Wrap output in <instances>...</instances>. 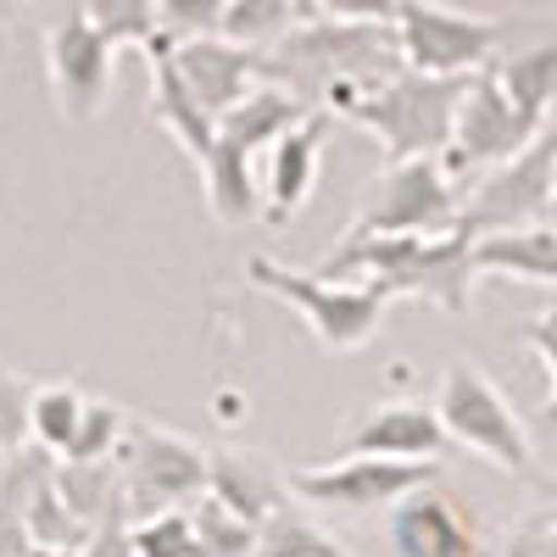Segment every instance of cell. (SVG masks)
<instances>
[{
  "label": "cell",
  "mask_w": 557,
  "mask_h": 557,
  "mask_svg": "<svg viewBox=\"0 0 557 557\" xmlns=\"http://www.w3.org/2000/svg\"><path fill=\"white\" fill-rule=\"evenodd\" d=\"M318 273L330 278H368L380 285L391 301H430L451 318L474 307V235L462 228H441V235H346L330 257L318 262Z\"/></svg>",
  "instance_id": "obj_1"
},
{
  "label": "cell",
  "mask_w": 557,
  "mask_h": 557,
  "mask_svg": "<svg viewBox=\"0 0 557 557\" xmlns=\"http://www.w3.org/2000/svg\"><path fill=\"white\" fill-rule=\"evenodd\" d=\"M401 67L391 23H346V17H296L273 45H262V78L296 89L307 107L323 101L330 84H380Z\"/></svg>",
  "instance_id": "obj_2"
},
{
  "label": "cell",
  "mask_w": 557,
  "mask_h": 557,
  "mask_svg": "<svg viewBox=\"0 0 557 557\" xmlns=\"http://www.w3.org/2000/svg\"><path fill=\"white\" fill-rule=\"evenodd\" d=\"M246 285L285 301L307 330L318 335L323 351H362L368 341L380 335L385 323V307L391 296L368 278H330V273H307V268H290V262H273L262 251L246 257Z\"/></svg>",
  "instance_id": "obj_3"
},
{
  "label": "cell",
  "mask_w": 557,
  "mask_h": 557,
  "mask_svg": "<svg viewBox=\"0 0 557 557\" xmlns=\"http://www.w3.org/2000/svg\"><path fill=\"white\" fill-rule=\"evenodd\" d=\"M469 73H418V67H396L380 84H368L362 96H351V107L341 112V123L368 128L385 146V157H441L451 139V117H457V96Z\"/></svg>",
  "instance_id": "obj_4"
},
{
  "label": "cell",
  "mask_w": 557,
  "mask_h": 557,
  "mask_svg": "<svg viewBox=\"0 0 557 557\" xmlns=\"http://www.w3.org/2000/svg\"><path fill=\"white\" fill-rule=\"evenodd\" d=\"M552 178H557V123L546 117L513 157L469 178V190L457 201V228L462 235H496V228L552 218Z\"/></svg>",
  "instance_id": "obj_5"
},
{
  "label": "cell",
  "mask_w": 557,
  "mask_h": 557,
  "mask_svg": "<svg viewBox=\"0 0 557 557\" xmlns=\"http://www.w3.org/2000/svg\"><path fill=\"white\" fill-rule=\"evenodd\" d=\"M435 412L457 446H469L474 457L496 462L507 474H530L535 469V446H530V430L519 407L507 401V391L480 374L474 362H451L441 374V391H435Z\"/></svg>",
  "instance_id": "obj_6"
},
{
  "label": "cell",
  "mask_w": 557,
  "mask_h": 557,
  "mask_svg": "<svg viewBox=\"0 0 557 557\" xmlns=\"http://www.w3.org/2000/svg\"><path fill=\"white\" fill-rule=\"evenodd\" d=\"M391 28H396L401 67H418V73H474V67H485L502 51V39L513 34L519 23L474 17V12L441 7V0H396Z\"/></svg>",
  "instance_id": "obj_7"
},
{
  "label": "cell",
  "mask_w": 557,
  "mask_h": 557,
  "mask_svg": "<svg viewBox=\"0 0 557 557\" xmlns=\"http://www.w3.org/2000/svg\"><path fill=\"white\" fill-rule=\"evenodd\" d=\"M462 184L441 157H396L351 218V235H441L457 228Z\"/></svg>",
  "instance_id": "obj_8"
},
{
  "label": "cell",
  "mask_w": 557,
  "mask_h": 557,
  "mask_svg": "<svg viewBox=\"0 0 557 557\" xmlns=\"http://www.w3.org/2000/svg\"><path fill=\"white\" fill-rule=\"evenodd\" d=\"M441 462L418 457H380V451H346L318 469H290L285 491L312 502V507H391L418 485H435Z\"/></svg>",
  "instance_id": "obj_9"
},
{
  "label": "cell",
  "mask_w": 557,
  "mask_h": 557,
  "mask_svg": "<svg viewBox=\"0 0 557 557\" xmlns=\"http://www.w3.org/2000/svg\"><path fill=\"white\" fill-rule=\"evenodd\" d=\"M123 462V491L139 507V519L157 513V507H178L184 496H201L207 491V446L162 430V424H134L128 418V435L112 451Z\"/></svg>",
  "instance_id": "obj_10"
},
{
  "label": "cell",
  "mask_w": 557,
  "mask_h": 557,
  "mask_svg": "<svg viewBox=\"0 0 557 557\" xmlns=\"http://www.w3.org/2000/svg\"><path fill=\"white\" fill-rule=\"evenodd\" d=\"M530 134H535V123L519 117V107L507 101V89L496 84V73L485 62V67L469 73V84H462V96H457V117H451V139H446L441 162L462 184V178L496 168L502 157H513Z\"/></svg>",
  "instance_id": "obj_11"
},
{
  "label": "cell",
  "mask_w": 557,
  "mask_h": 557,
  "mask_svg": "<svg viewBox=\"0 0 557 557\" xmlns=\"http://www.w3.org/2000/svg\"><path fill=\"white\" fill-rule=\"evenodd\" d=\"M112 73H117V45L89 28L84 12L57 17L45 28V78H51V96L67 123L101 117V107L112 96Z\"/></svg>",
  "instance_id": "obj_12"
},
{
  "label": "cell",
  "mask_w": 557,
  "mask_h": 557,
  "mask_svg": "<svg viewBox=\"0 0 557 557\" xmlns=\"http://www.w3.org/2000/svg\"><path fill=\"white\" fill-rule=\"evenodd\" d=\"M330 134H335V117L312 107L296 128H285L273 139V146L257 157L262 162V218L268 223H290L312 190H318V178H323V146H330Z\"/></svg>",
  "instance_id": "obj_13"
},
{
  "label": "cell",
  "mask_w": 557,
  "mask_h": 557,
  "mask_svg": "<svg viewBox=\"0 0 557 557\" xmlns=\"http://www.w3.org/2000/svg\"><path fill=\"white\" fill-rule=\"evenodd\" d=\"M168 51H173V67L184 73V84L196 89V101L218 117L228 112L246 89L262 78V51L257 45H240V39H228V34H190V39H168Z\"/></svg>",
  "instance_id": "obj_14"
},
{
  "label": "cell",
  "mask_w": 557,
  "mask_h": 557,
  "mask_svg": "<svg viewBox=\"0 0 557 557\" xmlns=\"http://www.w3.org/2000/svg\"><path fill=\"white\" fill-rule=\"evenodd\" d=\"M391 541H396V557H491L474 524L462 519V507L430 485L401 496L396 519H391Z\"/></svg>",
  "instance_id": "obj_15"
},
{
  "label": "cell",
  "mask_w": 557,
  "mask_h": 557,
  "mask_svg": "<svg viewBox=\"0 0 557 557\" xmlns=\"http://www.w3.org/2000/svg\"><path fill=\"white\" fill-rule=\"evenodd\" d=\"M451 446L441 412L424 401H391L374 418L346 435V451H380V457H418V462H441Z\"/></svg>",
  "instance_id": "obj_16"
},
{
  "label": "cell",
  "mask_w": 557,
  "mask_h": 557,
  "mask_svg": "<svg viewBox=\"0 0 557 557\" xmlns=\"http://www.w3.org/2000/svg\"><path fill=\"white\" fill-rule=\"evenodd\" d=\"M139 57H146V73H151V117H157V123H162L190 157H201L212 139H218V117L196 101V89L184 84V73L173 67L168 34H157Z\"/></svg>",
  "instance_id": "obj_17"
},
{
  "label": "cell",
  "mask_w": 557,
  "mask_h": 557,
  "mask_svg": "<svg viewBox=\"0 0 557 557\" xmlns=\"http://www.w3.org/2000/svg\"><path fill=\"white\" fill-rule=\"evenodd\" d=\"M312 107L296 96V89H285V84H273V78H257L246 96L228 107V112H218V139H228V146H240L246 157H262L268 146L285 128H296L301 117H307Z\"/></svg>",
  "instance_id": "obj_18"
},
{
  "label": "cell",
  "mask_w": 557,
  "mask_h": 557,
  "mask_svg": "<svg viewBox=\"0 0 557 557\" xmlns=\"http://www.w3.org/2000/svg\"><path fill=\"white\" fill-rule=\"evenodd\" d=\"M201 168V196H207V212L228 228L240 223H257L262 218V178H257V157H246L240 146L228 139H212V146L196 157Z\"/></svg>",
  "instance_id": "obj_19"
},
{
  "label": "cell",
  "mask_w": 557,
  "mask_h": 557,
  "mask_svg": "<svg viewBox=\"0 0 557 557\" xmlns=\"http://www.w3.org/2000/svg\"><path fill=\"white\" fill-rule=\"evenodd\" d=\"M474 268L502 278H530V285H557V218L474 235Z\"/></svg>",
  "instance_id": "obj_20"
},
{
  "label": "cell",
  "mask_w": 557,
  "mask_h": 557,
  "mask_svg": "<svg viewBox=\"0 0 557 557\" xmlns=\"http://www.w3.org/2000/svg\"><path fill=\"white\" fill-rule=\"evenodd\" d=\"M207 496H218L223 507H235V513L251 519V524H262L268 513L285 507L278 480L262 469V462L240 457V451H207Z\"/></svg>",
  "instance_id": "obj_21"
},
{
  "label": "cell",
  "mask_w": 557,
  "mask_h": 557,
  "mask_svg": "<svg viewBox=\"0 0 557 557\" xmlns=\"http://www.w3.org/2000/svg\"><path fill=\"white\" fill-rule=\"evenodd\" d=\"M496 84L507 89V101L519 107L524 123H546L552 107H557V39H541V45H524V51L491 62Z\"/></svg>",
  "instance_id": "obj_22"
},
{
  "label": "cell",
  "mask_w": 557,
  "mask_h": 557,
  "mask_svg": "<svg viewBox=\"0 0 557 557\" xmlns=\"http://www.w3.org/2000/svg\"><path fill=\"white\" fill-rule=\"evenodd\" d=\"M57 496L67 502V513L84 519L89 530H96L101 519H112V507H117V491L123 480L107 469V462H78V457H62V469H57Z\"/></svg>",
  "instance_id": "obj_23"
},
{
  "label": "cell",
  "mask_w": 557,
  "mask_h": 557,
  "mask_svg": "<svg viewBox=\"0 0 557 557\" xmlns=\"http://www.w3.org/2000/svg\"><path fill=\"white\" fill-rule=\"evenodd\" d=\"M251 557H346V546L323 530V524L301 519L296 507H278V513H268V519L257 524Z\"/></svg>",
  "instance_id": "obj_24"
},
{
  "label": "cell",
  "mask_w": 557,
  "mask_h": 557,
  "mask_svg": "<svg viewBox=\"0 0 557 557\" xmlns=\"http://www.w3.org/2000/svg\"><path fill=\"white\" fill-rule=\"evenodd\" d=\"M84 391L78 385H34L28 396V441H39L51 457H67L73 446V430L84 418Z\"/></svg>",
  "instance_id": "obj_25"
},
{
  "label": "cell",
  "mask_w": 557,
  "mask_h": 557,
  "mask_svg": "<svg viewBox=\"0 0 557 557\" xmlns=\"http://www.w3.org/2000/svg\"><path fill=\"white\" fill-rule=\"evenodd\" d=\"M84 17L96 34H107L117 51H146L162 34L157 0H84Z\"/></svg>",
  "instance_id": "obj_26"
},
{
  "label": "cell",
  "mask_w": 557,
  "mask_h": 557,
  "mask_svg": "<svg viewBox=\"0 0 557 557\" xmlns=\"http://www.w3.org/2000/svg\"><path fill=\"white\" fill-rule=\"evenodd\" d=\"M190 524H196V546H201V557H251L257 524L240 519L235 507H223L218 496L201 491V502L190 507Z\"/></svg>",
  "instance_id": "obj_27"
},
{
  "label": "cell",
  "mask_w": 557,
  "mask_h": 557,
  "mask_svg": "<svg viewBox=\"0 0 557 557\" xmlns=\"http://www.w3.org/2000/svg\"><path fill=\"white\" fill-rule=\"evenodd\" d=\"M296 23V0H223V17H218V34L240 39V45H273Z\"/></svg>",
  "instance_id": "obj_28"
},
{
  "label": "cell",
  "mask_w": 557,
  "mask_h": 557,
  "mask_svg": "<svg viewBox=\"0 0 557 557\" xmlns=\"http://www.w3.org/2000/svg\"><path fill=\"white\" fill-rule=\"evenodd\" d=\"M123 435H128V412H123L117 401L89 396V401H84V418H78V430H73L67 457H78V462H112V451L123 446Z\"/></svg>",
  "instance_id": "obj_29"
},
{
  "label": "cell",
  "mask_w": 557,
  "mask_h": 557,
  "mask_svg": "<svg viewBox=\"0 0 557 557\" xmlns=\"http://www.w3.org/2000/svg\"><path fill=\"white\" fill-rule=\"evenodd\" d=\"M128 535H134V557H201L196 524L184 507H157V513H146Z\"/></svg>",
  "instance_id": "obj_30"
},
{
  "label": "cell",
  "mask_w": 557,
  "mask_h": 557,
  "mask_svg": "<svg viewBox=\"0 0 557 557\" xmlns=\"http://www.w3.org/2000/svg\"><path fill=\"white\" fill-rule=\"evenodd\" d=\"M28 535L51 552H78L89 541V524L67 513V502L57 496V485H39L34 502H28Z\"/></svg>",
  "instance_id": "obj_31"
},
{
  "label": "cell",
  "mask_w": 557,
  "mask_h": 557,
  "mask_svg": "<svg viewBox=\"0 0 557 557\" xmlns=\"http://www.w3.org/2000/svg\"><path fill=\"white\" fill-rule=\"evenodd\" d=\"M157 17L168 39H190V34H212L223 17V0H157Z\"/></svg>",
  "instance_id": "obj_32"
},
{
  "label": "cell",
  "mask_w": 557,
  "mask_h": 557,
  "mask_svg": "<svg viewBox=\"0 0 557 557\" xmlns=\"http://www.w3.org/2000/svg\"><path fill=\"white\" fill-rule=\"evenodd\" d=\"M28 396H34L28 380L0 374V451H17V441L28 435Z\"/></svg>",
  "instance_id": "obj_33"
},
{
  "label": "cell",
  "mask_w": 557,
  "mask_h": 557,
  "mask_svg": "<svg viewBox=\"0 0 557 557\" xmlns=\"http://www.w3.org/2000/svg\"><path fill=\"white\" fill-rule=\"evenodd\" d=\"M524 341H530V351L546 362V374H552V396H546V407H541V424H546V430H557V307H552V312H541V318L530 323Z\"/></svg>",
  "instance_id": "obj_34"
},
{
  "label": "cell",
  "mask_w": 557,
  "mask_h": 557,
  "mask_svg": "<svg viewBox=\"0 0 557 557\" xmlns=\"http://www.w3.org/2000/svg\"><path fill=\"white\" fill-rule=\"evenodd\" d=\"M323 17H346V23H391L396 0H318Z\"/></svg>",
  "instance_id": "obj_35"
},
{
  "label": "cell",
  "mask_w": 557,
  "mask_h": 557,
  "mask_svg": "<svg viewBox=\"0 0 557 557\" xmlns=\"http://www.w3.org/2000/svg\"><path fill=\"white\" fill-rule=\"evenodd\" d=\"M84 557H134V535L117 524V519H101L84 541Z\"/></svg>",
  "instance_id": "obj_36"
},
{
  "label": "cell",
  "mask_w": 557,
  "mask_h": 557,
  "mask_svg": "<svg viewBox=\"0 0 557 557\" xmlns=\"http://www.w3.org/2000/svg\"><path fill=\"white\" fill-rule=\"evenodd\" d=\"M513 557H557V541H524Z\"/></svg>",
  "instance_id": "obj_37"
},
{
  "label": "cell",
  "mask_w": 557,
  "mask_h": 557,
  "mask_svg": "<svg viewBox=\"0 0 557 557\" xmlns=\"http://www.w3.org/2000/svg\"><path fill=\"white\" fill-rule=\"evenodd\" d=\"M218 418H240V396H235V391L218 396Z\"/></svg>",
  "instance_id": "obj_38"
},
{
  "label": "cell",
  "mask_w": 557,
  "mask_h": 557,
  "mask_svg": "<svg viewBox=\"0 0 557 557\" xmlns=\"http://www.w3.org/2000/svg\"><path fill=\"white\" fill-rule=\"evenodd\" d=\"M73 12H84V0H57V17H73Z\"/></svg>",
  "instance_id": "obj_39"
},
{
  "label": "cell",
  "mask_w": 557,
  "mask_h": 557,
  "mask_svg": "<svg viewBox=\"0 0 557 557\" xmlns=\"http://www.w3.org/2000/svg\"><path fill=\"white\" fill-rule=\"evenodd\" d=\"M296 17H318V0H296Z\"/></svg>",
  "instance_id": "obj_40"
},
{
  "label": "cell",
  "mask_w": 557,
  "mask_h": 557,
  "mask_svg": "<svg viewBox=\"0 0 557 557\" xmlns=\"http://www.w3.org/2000/svg\"><path fill=\"white\" fill-rule=\"evenodd\" d=\"M552 218H557V178H552Z\"/></svg>",
  "instance_id": "obj_41"
},
{
  "label": "cell",
  "mask_w": 557,
  "mask_h": 557,
  "mask_svg": "<svg viewBox=\"0 0 557 557\" xmlns=\"http://www.w3.org/2000/svg\"><path fill=\"white\" fill-rule=\"evenodd\" d=\"M552 491H557V474H552Z\"/></svg>",
  "instance_id": "obj_42"
}]
</instances>
